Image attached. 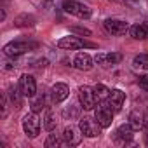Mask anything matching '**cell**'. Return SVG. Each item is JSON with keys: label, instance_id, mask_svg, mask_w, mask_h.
<instances>
[{"label": "cell", "instance_id": "obj_18", "mask_svg": "<svg viewBox=\"0 0 148 148\" xmlns=\"http://www.w3.org/2000/svg\"><path fill=\"white\" fill-rule=\"evenodd\" d=\"M42 125L47 132H52L58 125V119H56V113L51 110V108H45V113H44V119H42Z\"/></svg>", "mask_w": 148, "mask_h": 148}, {"label": "cell", "instance_id": "obj_17", "mask_svg": "<svg viewBox=\"0 0 148 148\" xmlns=\"http://www.w3.org/2000/svg\"><path fill=\"white\" fill-rule=\"evenodd\" d=\"M37 25V18L33 14H28V12H23V14H18L14 18V26L16 28H32Z\"/></svg>", "mask_w": 148, "mask_h": 148}, {"label": "cell", "instance_id": "obj_20", "mask_svg": "<svg viewBox=\"0 0 148 148\" xmlns=\"http://www.w3.org/2000/svg\"><path fill=\"white\" fill-rule=\"evenodd\" d=\"M129 124H131V127L134 131L143 129V125H145V115L139 113V112H131L129 113Z\"/></svg>", "mask_w": 148, "mask_h": 148}, {"label": "cell", "instance_id": "obj_21", "mask_svg": "<svg viewBox=\"0 0 148 148\" xmlns=\"http://www.w3.org/2000/svg\"><path fill=\"white\" fill-rule=\"evenodd\" d=\"M92 91H94V96H96V101L101 103V101H106L108 96H110V89L103 84H96L92 86Z\"/></svg>", "mask_w": 148, "mask_h": 148}, {"label": "cell", "instance_id": "obj_8", "mask_svg": "<svg viewBox=\"0 0 148 148\" xmlns=\"http://www.w3.org/2000/svg\"><path fill=\"white\" fill-rule=\"evenodd\" d=\"M103 26H105V30H106L110 35H115V37L125 35V33L129 32V23H125V21H122V19H115V18L105 19Z\"/></svg>", "mask_w": 148, "mask_h": 148}, {"label": "cell", "instance_id": "obj_12", "mask_svg": "<svg viewBox=\"0 0 148 148\" xmlns=\"http://www.w3.org/2000/svg\"><path fill=\"white\" fill-rule=\"evenodd\" d=\"M70 96V87L64 84V82H56L51 89V99L52 103H63L66 98Z\"/></svg>", "mask_w": 148, "mask_h": 148}, {"label": "cell", "instance_id": "obj_9", "mask_svg": "<svg viewBox=\"0 0 148 148\" xmlns=\"http://www.w3.org/2000/svg\"><path fill=\"white\" fill-rule=\"evenodd\" d=\"M19 89L23 91L25 98H33L37 94V82L32 75H28V73H23V75L19 77Z\"/></svg>", "mask_w": 148, "mask_h": 148}, {"label": "cell", "instance_id": "obj_27", "mask_svg": "<svg viewBox=\"0 0 148 148\" xmlns=\"http://www.w3.org/2000/svg\"><path fill=\"white\" fill-rule=\"evenodd\" d=\"M143 131H145V143H146V146H148V120H145Z\"/></svg>", "mask_w": 148, "mask_h": 148}, {"label": "cell", "instance_id": "obj_6", "mask_svg": "<svg viewBox=\"0 0 148 148\" xmlns=\"http://www.w3.org/2000/svg\"><path fill=\"white\" fill-rule=\"evenodd\" d=\"M21 125H23V131H25V134L28 138H37L38 132H40V120H38L37 113H33V112L25 115Z\"/></svg>", "mask_w": 148, "mask_h": 148}, {"label": "cell", "instance_id": "obj_13", "mask_svg": "<svg viewBox=\"0 0 148 148\" xmlns=\"http://www.w3.org/2000/svg\"><path fill=\"white\" fill-rule=\"evenodd\" d=\"M122 61V54L120 52H98L94 56V63L101 64V66H108V64H119Z\"/></svg>", "mask_w": 148, "mask_h": 148}, {"label": "cell", "instance_id": "obj_4", "mask_svg": "<svg viewBox=\"0 0 148 148\" xmlns=\"http://www.w3.org/2000/svg\"><path fill=\"white\" fill-rule=\"evenodd\" d=\"M94 119H96V122L103 129H106V127L112 125V122H113V110L106 105V101L98 103V106L94 108Z\"/></svg>", "mask_w": 148, "mask_h": 148}, {"label": "cell", "instance_id": "obj_3", "mask_svg": "<svg viewBox=\"0 0 148 148\" xmlns=\"http://www.w3.org/2000/svg\"><path fill=\"white\" fill-rule=\"evenodd\" d=\"M58 47H59V49H66V51H79V49H86V47L94 49V47H98V45L92 44V42H89V40H84V38H80V37L70 35V37L59 38V40H58Z\"/></svg>", "mask_w": 148, "mask_h": 148}, {"label": "cell", "instance_id": "obj_28", "mask_svg": "<svg viewBox=\"0 0 148 148\" xmlns=\"http://www.w3.org/2000/svg\"><path fill=\"white\" fill-rule=\"evenodd\" d=\"M113 2H115V0H113Z\"/></svg>", "mask_w": 148, "mask_h": 148}, {"label": "cell", "instance_id": "obj_23", "mask_svg": "<svg viewBox=\"0 0 148 148\" xmlns=\"http://www.w3.org/2000/svg\"><path fill=\"white\" fill-rule=\"evenodd\" d=\"M132 66L134 68H141V70H148V52H143V54L134 56Z\"/></svg>", "mask_w": 148, "mask_h": 148}, {"label": "cell", "instance_id": "obj_1", "mask_svg": "<svg viewBox=\"0 0 148 148\" xmlns=\"http://www.w3.org/2000/svg\"><path fill=\"white\" fill-rule=\"evenodd\" d=\"M38 44L37 42H23V40H14V42H9L4 45V54L7 58H19L21 54L28 52V51H33L37 49Z\"/></svg>", "mask_w": 148, "mask_h": 148}, {"label": "cell", "instance_id": "obj_2", "mask_svg": "<svg viewBox=\"0 0 148 148\" xmlns=\"http://www.w3.org/2000/svg\"><path fill=\"white\" fill-rule=\"evenodd\" d=\"M63 11L66 14H70V16L79 18V19H89L92 16V11L87 5L77 2V0H64L63 2Z\"/></svg>", "mask_w": 148, "mask_h": 148}, {"label": "cell", "instance_id": "obj_16", "mask_svg": "<svg viewBox=\"0 0 148 148\" xmlns=\"http://www.w3.org/2000/svg\"><path fill=\"white\" fill-rule=\"evenodd\" d=\"M127 33L134 40H146L148 38V21H143V23H138V25L129 26V32Z\"/></svg>", "mask_w": 148, "mask_h": 148}, {"label": "cell", "instance_id": "obj_7", "mask_svg": "<svg viewBox=\"0 0 148 148\" xmlns=\"http://www.w3.org/2000/svg\"><path fill=\"white\" fill-rule=\"evenodd\" d=\"M79 129H80V132H82L86 138H96V136L101 134V129H103V127L96 122V119L92 120V119H89V117H84V119L79 120Z\"/></svg>", "mask_w": 148, "mask_h": 148}, {"label": "cell", "instance_id": "obj_25", "mask_svg": "<svg viewBox=\"0 0 148 148\" xmlns=\"http://www.w3.org/2000/svg\"><path fill=\"white\" fill-rule=\"evenodd\" d=\"M70 32L71 33H77V35H80V37H91V30L89 28H84V26H71L70 28Z\"/></svg>", "mask_w": 148, "mask_h": 148}, {"label": "cell", "instance_id": "obj_10", "mask_svg": "<svg viewBox=\"0 0 148 148\" xmlns=\"http://www.w3.org/2000/svg\"><path fill=\"white\" fill-rule=\"evenodd\" d=\"M132 136H134V129L131 127V124H122L120 127H117V131L113 132V139L120 145H127L132 141Z\"/></svg>", "mask_w": 148, "mask_h": 148}, {"label": "cell", "instance_id": "obj_24", "mask_svg": "<svg viewBox=\"0 0 148 148\" xmlns=\"http://www.w3.org/2000/svg\"><path fill=\"white\" fill-rule=\"evenodd\" d=\"M63 145H64L63 138H58L56 134H49V138H47L45 143H44L45 148H58V146H63Z\"/></svg>", "mask_w": 148, "mask_h": 148}, {"label": "cell", "instance_id": "obj_22", "mask_svg": "<svg viewBox=\"0 0 148 148\" xmlns=\"http://www.w3.org/2000/svg\"><path fill=\"white\" fill-rule=\"evenodd\" d=\"M32 112L33 113H38V112H42L44 108H47L45 106V96L44 94H35L33 98H32Z\"/></svg>", "mask_w": 148, "mask_h": 148}, {"label": "cell", "instance_id": "obj_14", "mask_svg": "<svg viewBox=\"0 0 148 148\" xmlns=\"http://www.w3.org/2000/svg\"><path fill=\"white\" fill-rule=\"evenodd\" d=\"M79 131H80V129H79ZM79 131H77L75 127H64L61 138H63V141H64L66 146H77V145H80L84 134H82V132L79 134Z\"/></svg>", "mask_w": 148, "mask_h": 148}, {"label": "cell", "instance_id": "obj_11", "mask_svg": "<svg viewBox=\"0 0 148 148\" xmlns=\"http://www.w3.org/2000/svg\"><path fill=\"white\" fill-rule=\"evenodd\" d=\"M124 101H125V92L120 91V89H112V91H110V96H108V99H106V105L113 110V113H117V112L122 110Z\"/></svg>", "mask_w": 148, "mask_h": 148}, {"label": "cell", "instance_id": "obj_19", "mask_svg": "<svg viewBox=\"0 0 148 148\" xmlns=\"http://www.w3.org/2000/svg\"><path fill=\"white\" fill-rule=\"evenodd\" d=\"M7 96H9L11 103H12L16 108H19V106H21L23 98H25V94H23V91L19 89V86H18V87H11V89H9V92H7Z\"/></svg>", "mask_w": 148, "mask_h": 148}, {"label": "cell", "instance_id": "obj_5", "mask_svg": "<svg viewBox=\"0 0 148 148\" xmlns=\"http://www.w3.org/2000/svg\"><path fill=\"white\" fill-rule=\"evenodd\" d=\"M79 101H80V108H84L87 112H91V110H94L98 106L94 91L89 86H80L79 87Z\"/></svg>", "mask_w": 148, "mask_h": 148}, {"label": "cell", "instance_id": "obj_26", "mask_svg": "<svg viewBox=\"0 0 148 148\" xmlns=\"http://www.w3.org/2000/svg\"><path fill=\"white\" fill-rule=\"evenodd\" d=\"M138 84H139L143 89H146V91H148V75H141V77L138 79Z\"/></svg>", "mask_w": 148, "mask_h": 148}, {"label": "cell", "instance_id": "obj_15", "mask_svg": "<svg viewBox=\"0 0 148 148\" xmlns=\"http://www.w3.org/2000/svg\"><path fill=\"white\" fill-rule=\"evenodd\" d=\"M73 66L80 71H89L94 66V59L87 54V52H79L75 58H73Z\"/></svg>", "mask_w": 148, "mask_h": 148}]
</instances>
